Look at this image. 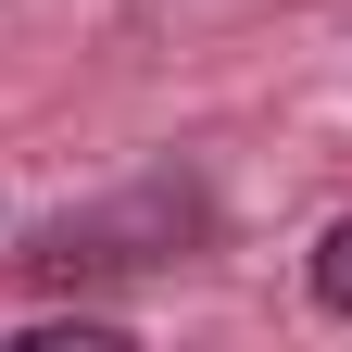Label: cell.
<instances>
[{"label": "cell", "mask_w": 352, "mask_h": 352, "mask_svg": "<svg viewBox=\"0 0 352 352\" xmlns=\"http://www.w3.org/2000/svg\"><path fill=\"white\" fill-rule=\"evenodd\" d=\"M302 289H315V315H340V327H352V214H340L315 252H302Z\"/></svg>", "instance_id": "1"}]
</instances>
